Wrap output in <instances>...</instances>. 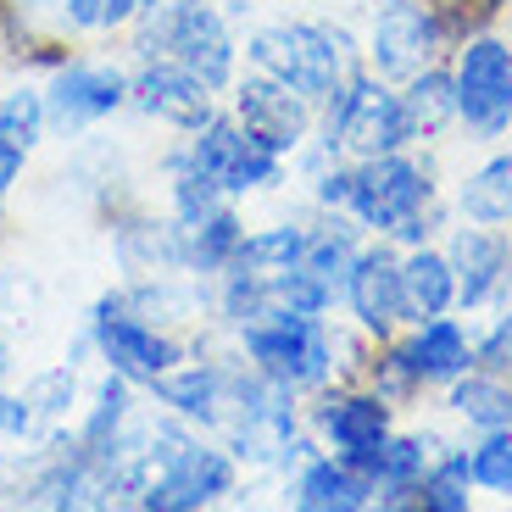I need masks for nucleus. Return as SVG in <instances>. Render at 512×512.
Here are the masks:
<instances>
[{
  "label": "nucleus",
  "mask_w": 512,
  "mask_h": 512,
  "mask_svg": "<svg viewBox=\"0 0 512 512\" xmlns=\"http://www.w3.org/2000/svg\"><path fill=\"white\" fill-rule=\"evenodd\" d=\"M351 218L373 234H390V240L423 245L440 229V195L429 167L412 162L401 151L384 156H362L357 162V190H351Z\"/></svg>",
  "instance_id": "f257e3e1"
},
{
  "label": "nucleus",
  "mask_w": 512,
  "mask_h": 512,
  "mask_svg": "<svg viewBox=\"0 0 512 512\" xmlns=\"http://www.w3.org/2000/svg\"><path fill=\"white\" fill-rule=\"evenodd\" d=\"M256 73H273L307 101H329L351 78V39L323 23H273L251 34Z\"/></svg>",
  "instance_id": "f03ea898"
},
{
  "label": "nucleus",
  "mask_w": 512,
  "mask_h": 512,
  "mask_svg": "<svg viewBox=\"0 0 512 512\" xmlns=\"http://www.w3.org/2000/svg\"><path fill=\"white\" fill-rule=\"evenodd\" d=\"M412 145L407 112H401V95L373 73H351L340 90L323 101V151H351L362 156H384Z\"/></svg>",
  "instance_id": "7ed1b4c3"
},
{
  "label": "nucleus",
  "mask_w": 512,
  "mask_h": 512,
  "mask_svg": "<svg viewBox=\"0 0 512 512\" xmlns=\"http://www.w3.org/2000/svg\"><path fill=\"white\" fill-rule=\"evenodd\" d=\"M245 357L262 379L284 384V390H318L334 368V340L318 318L307 312H273L262 323H245L240 329Z\"/></svg>",
  "instance_id": "20e7f679"
},
{
  "label": "nucleus",
  "mask_w": 512,
  "mask_h": 512,
  "mask_svg": "<svg viewBox=\"0 0 512 512\" xmlns=\"http://www.w3.org/2000/svg\"><path fill=\"white\" fill-rule=\"evenodd\" d=\"M167 451H151V462H162L151 474V485L140 490V507L145 512H195V507H212L234 490V457L218 446H201V440H184L173 429H162Z\"/></svg>",
  "instance_id": "39448f33"
},
{
  "label": "nucleus",
  "mask_w": 512,
  "mask_h": 512,
  "mask_svg": "<svg viewBox=\"0 0 512 512\" xmlns=\"http://www.w3.org/2000/svg\"><path fill=\"white\" fill-rule=\"evenodd\" d=\"M457 123L474 140H501L512 128V45L496 34H468L457 51Z\"/></svg>",
  "instance_id": "423d86ee"
},
{
  "label": "nucleus",
  "mask_w": 512,
  "mask_h": 512,
  "mask_svg": "<svg viewBox=\"0 0 512 512\" xmlns=\"http://www.w3.org/2000/svg\"><path fill=\"white\" fill-rule=\"evenodd\" d=\"M446 17L440 6H418V0H379L368 23V62L379 78L407 84L412 73L435 67L440 45H446Z\"/></svg>",
  "instance_id": "0eeeda50"
},
{
  "label": "nucleus",
  "mask_w": 512,
  "mask_h": 512,
  "mask_svg": "<svg viewBox=\"0 0 512 512\" xmlns=\"http://www.w3.org/2000/svg\"><path fill=\"white\" fill-rule=\"evenodd\" d=\"M190 162L201 173L223 184V195H245V190H268L284 179V156L273 145H262L240 117H212V123L195 128Z\"/></svg>",
  "instance_id": "6e6552de"
},
{
  "label": "nucleus",
  "mask_w": 512,
  "mask_h": 512,
  "mask_svg": "<svg viewBox=\"0 0 512 512\" xmlns=\"http://www.w3.org/2000/svg\"><path fill=\"white\" fill-rule=\"evenodd\" d=\"M90 334H95V346H101L106 368L123 373L128 384H151L156 373H167L179 362V346H173L167 334H156L151 323H140V318H128L123 295H106L101 307H95Z\"/></svg>",
  "instance_id": "1a4fd4ad"
},
{
  "label": "nucleus",
  "mask_w": 512,
  "mask_h": 512,
  "mask_svg": "<svg viewBox=\"0 0 512 512\" xmlns=\"http://www.w3.org/2000/svg\"><path fill=\"white\" fill-rule=\"evenodd\" d=\"M346 307L373 340H390L401 323H412L407 312V284H401V256L390 245H373V251H357L346 268Z\"/></svg>",
  "instance_id": "9d476101"
},
{
  "label": "nucleus",
  "mask_w": 512,
  "mask_h": 512,
  "mask_svg": "<svg viewBox=\"0 0 512 512\" xmlns=\"http://www.w3.org/2000/svg\"><path fill=\"white\" fill-rule=\"evenodd\" d=\"M234 117H240L262 145H273L279 156L301 151L307 134H312V101L295 95L290 84H279L273 73H256L234 90Z\"/></svg>",
  "instance_id": "9b49d317"
},
{
  "label": "nucleus",
  "mask_w": 512,
  "mask_h": 512,
  "mask_svg": "<svg viewBox=\"0 0 512 512\" xmlns=\"http://www.w3.org/2000/svg\"><path fill=\"white\" fill-rule=\"evenodd\" d=\"M446 256H451V268H457V307L462 312H479L512 290V240L501 229H485V223L457 229Z\"/></svg>",
  "instance_id": "f8f14e48"
},
{
  "label": "nucleus",
  "mask_w": 512,
  "mask_h": 512,
  "mask_svg": "<svg viewBox=\"0 0 512 512\" xmlns=\"http://www.w3.org/2000/svg\"><path fill=\"white\" fill-rule=\"evenodd\" d=\"M128 101L140 106L145 117H162V123L184 128V134H195L201 123H212V84H201V78L190 73V67H179L173 56H162V62H151L134 84H128Z\"/></svg>",
  "instance_id": "ddd939ff"
},
{
  "label": "nucleus",
  "mask_w": 512,
  "mask_h": 512,
  "mask_svg": "<svg viewBox=\"0 0 512 512\" xmlns=\"http://www.w3.org/2000/svg\"><path fill=\"white\" fill-rule=\"evenodd\" d=\"M128 101V78L117 67H62L45 90V112L62 128L95 123V117H112Z\"/></svg>",
  "instance_id": "4468645a"
},
{
  "label": "nucleus",
  "mask_w": 512,
  "mask_h": 512,
  "mask_svg": "<svg viewBox=\"0 0 512 512\" xmlns=\"http://www.w3.org/2000/svg\"><path fill=\"white\" fill-rule=\"evenodd\" d=\"M167 56L179 67H190L201 84H212V90H223L234 78V39H229V23H223L212 6H195L190 17H184L179 28H173V39H167Z\"/></svg>",
  "instance_id": "2eb2a0df"
},
{
  "label": "nucleus",
  "mask_w": 512,
  "mask_h": 512,
  "mask_svg": "<svg viewBox=\"0 0 512 512\" xmlns=\"http://www.w3.org/2000/svg\"><path fill=\"white\" fill-rule=\"evenodd\" d=\"M318 435L329 440L340 457L390 440V401L379 390H351V396H323L318 401Z\"/></svg>",
  "instance_id": "dca6fc26"
},
{
  "label": "nucleus",
  "mask_w": 512,
  "mask_h": 512,
  "mask_svg": "<svg viewBox=\"0 0 512 512\" xmlns=\"http://www.w3.org/2000/svg\"><path fill=\"white\" fill-rule=\"evenodd\" d=\"M151 390L184 418H206L218 423L223 407H234V379L218 362H173L167 373H156Z\"/></svg>",
  "instance_id": "f3484780"
},
{
  "label": "nucleus",
  "mask_w": 512,
  "mask_h": 512,
  "mask_svg": "<svg viewBox=\"0 0 512 512\" xmlns=\"http://www.w3.org/2000/svg\"><path fill=\"white\" fill-rule=\"evenodd\" d=\"M373 501V479L357 474L346 457H312L295 479V507L301 512H362Z\"/></svg>",
  "instance_id": "a211bd4d"
},
{
  "label": "nucleus",
  "mask_w": 512,
  "mask_h": 512,
  "mask_svg": "<svg viewBox=\"0 0 512 512\" xmlns=\"http://www.w3.org/2000/svg\"><path fill=\"white\" fill-rule=\"evenodd\" d=\"M401 351H407L418 384H451V379H462V373L474 368V346H468V329H462L457 318L418 323V334H412Z\"/></svg>",
  "instance_id": "6ab92c4d"
},
{
  "label": "nucleus",
  "mask_w": 512,
  "mask_h": 512,
  "mask_svg": "<svg viewBox=\"0 0 512 512\" xmlns=\"http://www.w3.org/2000/svg\"><path fill=\"white\" fill-rule=\"evenodd\" d=\"M401 284H407L412 323L446 318L457 307V268H451V256L435 251V245H412V256H401Z\"/></svg>",
  "instance_id": "aec40b11"
},
{
  "label": "nucleus",
  "mask_w": 512,
  "mask_h": 512,
  "mask_svg": "<svg viewBox=\"0 0 512 512\" xmlns=\"http://www.w3.org/2000/svg\"><path fill=\"white\" fill-rule=\"evenodd\" d=\"M245 245V223L234 206H212V212H201L195 223H184V251H190V268L195 273H229L234 256H240Z\"/></svg>",
  "instance_id": "412c9836"
},
{
  "label": "nucleus",
  "mask_w": 512,
  "mask_h": 512,
  "mask_svg": "<svg viewBox=\"0 0 512 512\" xmlns=\"http://www.w3.org/2000/svg\"><path fill=\"white\" fill-rule=\"evenodd\" d=\"M401 112H407L412 140H435L457 123V78L440 73V67H423V73L407 78L401 90Z\"/></svg>",
  "instance_id": "4be33fe9"
},
{
  "label": "nucleus",
  "mask_w": 512,
  "mask_h": 512,
  "mask_svg": "<svg viewBox=\"0 0 512 512\" xmlns=\"http://www.w3.org/2000/svg\"><path fill=\"white\" fill-rule=\"evenodd\" d=\"M457 206L468 223H485V229L512 223V156H490L485 167H474L457 190Z\"/></svg>",
  "instance_id": "5701e85b"
},
{
  "label": "nucleus",
  "mask_w": 512,
  "mask_h": 512,
  "mask_svg": "<svg viewBox=\"0 0 512 512\" xmlns=\"http://www.w3.org/2000/svg\"><path fill=\"white\" fill-rule=\"evenodd\" d=\"M451 407H457V418H468L474 429H512V384H501L496 373H462V379H451Z\"/></svg>",
  "instance_id": "b1692460"
},
{
  "label": "nucleus",
  "mask_w": 512,
  "mask_h": 512,
  "mask_svg": "<svg viewBox=\"0 0 512 512\" xmlns=\"http://www.w3.org/2000/svg\"><path fill=\"white\" fill-rule=\"evenodd\" d=\"M307 223H279V229H262V234H245L234 268H251V273H284L307 256Z\"/></svg>",
  "instance_id": "393cba45"
},
{
  "label": "nucleus",
  "mask_w": 512,
  "mask_h": 512,
  "mask_svg": "<svg viewBox=\"0 0 512 512\" xmlns=\"http://www.w3.org/2000/svg\"><path fill=\"white\" fill-rule=\"evenodd\" d=\"M429 474V446L412 435H390L379 446V468H373V490H418Z\"/></svg>",
  "instance_id": "a878e982"
},
{
  "label": "nucleus",
  "mask_w": 512,
  "mask_h": 512,
  "mask_svg": "<svg viewBox=\"0 0 512 512\" xmlns=\"http://www.w3.org/2000/svg\"><path fill=\"white\" fill-rule=\"evenodd\" d=\"M351 256H357V229L334 218V223H323V229H312V234H307V256H301V268L323 273V279H334L340 290H346Z\"/></svg>",
  "instance_id": "bb28decb"
},
{
  "label": "nucleus",
  "mask_w": 512,
  "mask_h": 512,
  "mask_svg": "<svg viewBox=\"0 0 512 512\" xmlns=\"http://www.w3.org/2000/svg\"><path fill=\"white\" fill-rule=\"evenodd\" d=\"M468 490H474L468 457L429 462V474H423V512H468V501H474Z\"/></svg>",
  "instance_id": "cd10ccee"
},
{
  "label": "nucleus",
  "mask_w": 512,
  "mask_h": 512,
  "mask_svg": "<svg viewBox=\"0 0 512 512\" xmlns=\"http://www.w3.org/2000/svg\"><path fill=\"white\" fill-rule=\"evenodd\" d=\"M195 6H201V0H140V12L134 17H140V56L145 62H162L173 28H179Z\"/></svg>",
  "instance_id": "c85d7f7f"
},
{
  "label": "nucleus",
  "mask_w": 512,
  "mask_h": 512,
  "mask_svg": "<svg viewBox=\"0 0 512 512\" xmlns=\"http://www.w3.org/2000/svg\"><path fill=\"white\" fill-rule=\"evenodd\" d=\"M45 95L34 90H12V95H0V145H34L39 134H45Z\"/></svg>",
  "instance_id": "c756f323"
},
{
  "label": "nucleus",
  "mask_w": 512,
  "mask_h": 512,
  "mask_svg": "<svg viewBox=\"0 0 512 512\" xmlns=\"http://www.w3.org/2000/svg\"><path fill=\"white\" fill-rule=\"evenodd\" d=\"M223 195V184L212 179V173H201V167L190 162V151L173 162V206H179V223H195L201 212H212Z\"/></svg>",
  "instance_id": "7c9ffc66"
},
{
  "label": "nucleus",
  "mask_w": 512,
  "mask_h": 512,
  "mask_svg": "<svg viewBox=\"0 0 512 512\" xmlns=\"http://www.w3.org/2000/svg\"><path fill=\"white\" fill-rule=\"evenodd\" d=\"M468 468H474V485L512 496V429H490L485 446L468 457Z\"/></svg>",
  "instance_id": "2f4dec72"
},
{
  "label": "nucleus",
  "mask_w": 512,
  "mask_h": 512,
  "mask_svg": "<svg viewBox=\"0 0 512 512\" xmlns=\"http://www.w3.org/2000/svg\"><path fill=\"white\" fill-rule=\"evenodd\" d=\"M134 12H140V0H67V23L90 28V34H101V28H123Z\"/></svg>",
  "instance_id": "473e14b6"
},
{
  "label": "nucleus",
  "mask_w": 512,
  "mask_h": 512,
  "mask_svg": "<svg viewBox=\"0 0 512 512\" xmlns=\"http://www.w3.org/2000/svg\"><path fill=\"white\" fill-rule=\"evenodd\" d=\"M373 390H379L384 401H401V396H412L418 390V373H412V362H407V351H384V362H373Z\"/></svg>",
  "instance_id": "72a5a7b5"
},
{
  "label": "nucleus",
  "mask_w": 512,
  "mask_h": 512,
  "mask_svg": "<svg viewBox=\"0 0 512 512\" xmlns=\"http://www.w3.org/2000/svg\"><path fill=\"white\" fill-rule=\"evenodd\" d=\"M351 190H357V167H329L318 179V201L334 212H351Z\"/></svg>",
  "instance_id": "f704fd0d"
},
{
  "label": "nucleus",
  "mask_w": 512,
  "mask_h": 512,
  "mask_svg": "<svg viewBox=\"0 0 512 512\" xmlns=\"http://www.w3.org/2000/svg\"><path fill=\"white\" fill-rule=\"evenodd\" d=\"M17 179H23V145H0V201Z\"/></svg>",
  "instance_id": "c9c22d12"
},
{
  "label": "nucleus",
  "mask_w": 512,
  "mask_h": 512,
  "mask_svg": "<svg viewBox=\"0 0 512 512\" xmlns=\"http://www.w3.org/2000/svg\"><path fill=\"white\" fill-rule=\"evenodd\" d=\"M6 407H12V401H6V396H0V429H6Z\"/></svg>",
  "instance_id": "e433bc0d"
},
{
  "label": "nucleus",
  "mask_w": 512,
  "mask_h": 512,
  "mask_svg": "<svg viewBox=\"0 0 512 512\" xmlns=\"http://www.w3.org/2000/svg\"><path fill=\"white\" fill-rule=\"evenodd\" d=\"M0 373H6V346H0Z\"/></svg>",
  "instance_id": "4c0bfd02"
}]
</instances>
